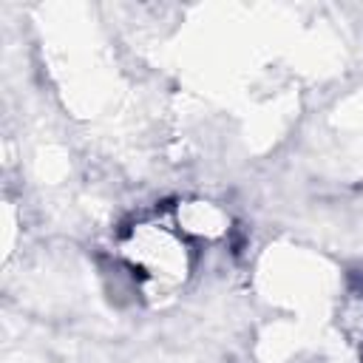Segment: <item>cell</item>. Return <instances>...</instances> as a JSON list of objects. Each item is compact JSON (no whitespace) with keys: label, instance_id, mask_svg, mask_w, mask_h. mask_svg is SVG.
Wrapping results in <instances>:
<instances>
[{"label":"cell","instance_id":"1","mask_svg":"<svg viewBox=\"0 0 363 363\" xmlns=\"http://www.w3.org/2000/svg\"><path fill=\"white\" fill-rule=\"evenodd\" d=\"M119 261L147 298H167L193 272V241L173 218H139L119 238Z\"/></svg>","mask_w":363,"mask_h":363}]
</instances>
